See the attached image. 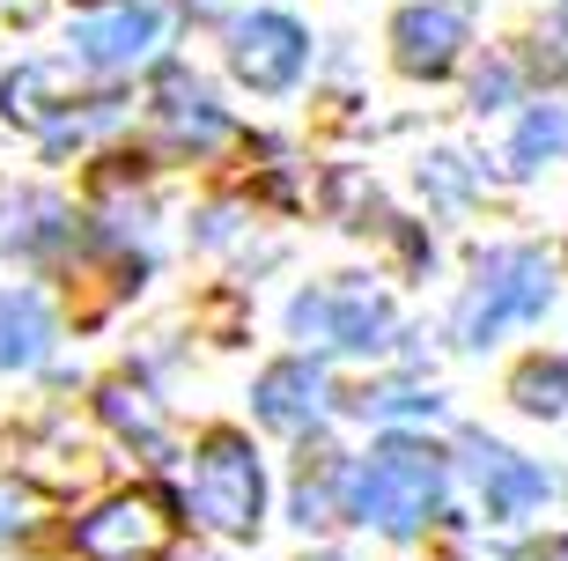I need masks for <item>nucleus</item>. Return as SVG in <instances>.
Returning <instances> with one entry per match:
<instances>
[{
  "label": "nucleus",
  "mask_w": 568,
  "mask_h": 561,
  "mask_svg": "<svg viewBox=\"0 0 568 561\" xmlns=\"http://www.w3.org/2000/svg\"><path fill=\"white\" fill-rule=\"evenodd\" d=\"M52 340V318L30 289H0V370H30Z\"/></svg>",
  "instance_id": "9b49d317"
},
{
  "label": "nucleus",
  "mask_w": 568,
  "mask_h": 561,
  "mask_svg": "<svg viewBox=\"0 0 568 561\" xmlns=\"http://www.w3.org/2000/svg\"><path fill=\"white\" fill-rule=\"evenodd\" d=\"M561 22H568V8H561Z\"/></svg>",
  "instance_id": "6ab92c4d"
},
{
  "label": "nucleus",
  "mask_w": 568,
  "mask_h": 561,
  "mask_svg": "<svg viewBox=\"0 0 568 561\" xmlns=\"http://www.w3.org/2000/svg\"><path fill=\"white\" fill-rule=\"evenodd\" d=\"M163 38V8H148V0H126V8H111V16H89L82 30H74V52H82L89 67H133L148 60V44Z\"/></svg>",
  "instance_id": "0eeeda50"
},
{
  "label": "nucleus",
  "mask_w": 568,
  "mask_h": 561,
  "mask_svg": "<svg viewBox=\"0 0 568 561\" xmlns=\"http://www.w3.org/2000/svg\"><path fill=\"white\" fill-rule=\"evenodd\" d=\"M539 561H568V540H561V547H547V554H539Z\"/></svg>",
  "instance_id": "f3484780"
},
{
  "label": "nucleus",
  "mask_w": 568,
  "mask_h": 561,
  "mask_svg": "<svg viewBox=\"0 0 568 561\" xmlns=\"http://www.w3.org/2000/svg\"><path fill=\"white\" fill-rule=\"evenodd\" d=\"M192 524H207L222 540H244L258 532V502H266V480H258V458L244 437H207L192 458Z\"/></svg>",
  "instance_id": "f03ea898"
},
{
  "label": "nucleus",
  "mask_w": 568,
  "mask_h": 561,
  "mask_svg": "<svg viewBox=\"0 0 568 561\" xmlns=\"http://www.w3.org/2000/svg\"><path fill=\"white\" fill-rule=\"evenodd\" d=\"M517 407H525V414H561L568 407V362H531V370H517Z\"/></svg>",
  "instance_id": "ddd939ff"
},
{
  "label": "nucleus",
  "mask_w": 568,
  "mask_h": 561,
  "mask_svg": "<svg viewBox=\"0 0 568 561\" xmlns=\"http://www.w3.org/2000/svg\"><path fill=\"white\" fill-rule=\"evenodd\" d=\"M480 502H487V518H531L539 502L554 495V480H547V465H531V458H517V451H503V443H480Z\"/></svg>",
  "instance_id": "1a4fd4ad"
},
{
  "label": "nucleus",
  "mask_w": 568,
  "mask_h": 561,
  "mask_svg": "<svg viewBox=\"0 0 568 561\" xmlns=\"http://www.w3.org/2000/svg\"><path fill=\"white\" fill-rule=\"evenodd\" d=\"M230 60H236V74L252 89H288L295 74H303V60H311V38L295 30L288 16H244L230 30Z\"/></svg>",
  "instance_id": "423d86ee"
},
{
  "label": "nucleus",
  "mask_w": 568,
  "mask_h": 561,
  "mask_svg": "<svg viewBox=\"0 0 568 561\" xmlns=\"http://www.w3.org/2000/svg\"><path fill=\"white\" fill-rule=\"evenodd\" d=\"M163 126H170V141H185V148H222L230 141V119L200 97V89H163Z\"/></svg>",
  "instance_id": "f8f14e48"
},
{
  "label": "nucleus",
  "mask_w": 568,
  "mask_h": 561,
  "mask_svg": "<svg viewBox=\"0 0 568 561\" xmlns=\"http://www.w3.org/2000/svg\"><path fill=\"white\" fill-rule=\"evenodd\" d=\"M258 421L266 429H311L317 414H325V377L311 370V362H281V370L258 377Z\"/></svg>",
  "instance_id": "9d476101"
},
{
  "label": "nucleus",
  "mask_w": 568,
  "mask_h": 561,
  "mask_svg": "<svg viewBox=\"0 0 568 561\" xmlns=\"http://www.w3.org/2000/svg\"><path fill=\"white\" fill-rule=\"evenodd\" d=\"M443 502V451L414 437H392L369 451V465L355 473V518H369L392 540H414Z\"/></svg>",
  "instance_id": "f257e3e1"
},
{
  "label": "nucleus",
  "mask_w": 568,
  "mask_h": 561,
  "mask_svg": "<svg viewBox=\"0 0 568 561\" xmlns=\"http://www.w3.org/2000/svg\"><path fill=\"white\" fill-rule=\"evenodd\" d=\"M0 532H8V518H0Z\"/></svg>",
  "instance_id": "a211bd4d"
},
{
  "label": "nucleus",
  "mask_w": 568,
  "mask_h": 561,
  "mask_svg": "<svg viewBox=\"0 0 568 561\" xmlns=\"http://www.w3.org/2000/svg\"><path fill=\"white\" fill-rule=\"evenodd\" d=\"M333 458H317V465H303V480H295V510H303V524H325L333 518Z\"/></svg>",
  "instance_id": "2eb2a0df"
},
{
  "label": "nucleus",
  "mask_w": 568,
  "mask_h": 561,
  "mask_svg": "<svg viewBox=\"0 0 568 561\" xmlns=\"http://www.w3.org/2000/svg\"><path fill=\"white\" fill-rule=\"evenodd\" d=\"M295 333L325 340V348H384L392 333V303L362 281H339V289H317L295 303Z\"/></svg>",
  "instance_id": "39448f33"
},
{
  "label": "nucleus",
  "mask_w": 568,
  "mask_h": 561,
  "mask_svg": "<svg viewBox=\"0 0 568 561\" xmlns=\"http://www.w3.org/2000/svg\"><path fill=\"white\" fill-rule=\"evenodd\" d=\"M133 399H141V392H126V384H111V392H104V414L119 421L126 437H141L148 451H163V429H155V414H148V407H133Z\"/></svg>",
  "instance_id": "dca6fc26"
},
{
  "label": "nucleus",
  "mask_w": 568,
  "mask_h": 561,
  "mask_svg": "<svg viewBox=\"0 0 568 561\" xmlns=\"http://www.w3.org/2000/svg\"><path fill=\"white\" fill-rule=\"evenodd\" d=\"M74 547L89 561H163L178 547V518L155 488H133V495L97 502L82 524H74Z\"/></svg>",
  "instance_id": "20e7f679"
},
{
  "label": "nucleus",
  "mask_w": 568,
  "mask_h": 561,
  "mask_svg": "<svg viewBox=\"0 0 568 561\" xmlns=\"http://www.w3.org/2000/svg\"><path fill=\"white\" fill-rule=\"evenodd\" d=\"M554 148H568V119L561 111H531L525 133H517V170H539V156H554Z\"/></svg>",
  "instance_id": "4468645a"
},
{
  "label": "nucleus",
  "mask_w": 568,
  "mask_h": 561,
  "mask_svg": "<svg viewBox=\"0 0 568 561\" xmlns=\"http://www.w3.org/2000/svg\"><path fill=\"white\" fill-rule=\"evenodd\" d=\"M547 295H554V273L539 251H495L480 267V289L465 295V318H458L465 348H487L509 325H531V318L547 311Z\"/></svg>",
  "instance_id": "7ed1b4c3"
},
{
  "label": "nucleus",
  "mask_w": 568,
  "mask_h": 561,
  "mask_svg": "<svg viewBox=\"0 0 568 561\" xmlns=\"http://www.w3.org/2000/svg\"><path fill=\"white\" fill-rule=\"evenodd\" d=\"M392 44H399V67L406 74H450L465 52V16L458 8H399L392 22Z\"/></svg>",
  "instance_id": "6e6552de"
}]
</instances>
